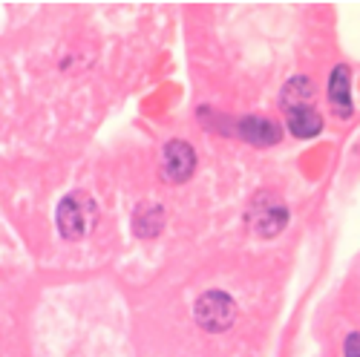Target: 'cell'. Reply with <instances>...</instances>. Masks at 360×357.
I'll list each match as a JSON object with an SVG mask.
<instances>
[{
    "label": "cell",
    "mask_w": 360,
    "mask_h": 357,
    "mask_svg": "<svg viewBox=\"0 0 360 357\" xmlns=\"http://www.w3.org/2000/svg\"><path fill=\"white\" fill-rule=\"evenodd\" d=\"M309 98H311V81L306 75H300V78H294V81H288L283 86V107H285V112L294 110V107H309L311 104Z\"/></svg>",
    "instance_id": "ba28073f"
},
{
    "label": "cell",
    "mask_w": 360,
    "mask_h": 357,
    "mask_svg": "<svg viewBox=\"0 0 360 357\" xmlns=\"http://www.w3.org/2000/svg\"><path fill=\"white\" fill-rule=\"evenodd\" d=\"M196 170V153L193 147L188 141H167L165 150H162V178L165 182H185V178H191Z\"/></svg>",
    "instance_id": "3957f363"
},
{
    "label": "cell",
    "mask_w": 360,
    "mask_h": 357,
    "mask_svg": "<svg viewBox=\"0 0 360 357\" xmlns=\"http://www.w3.org/2000/svg\"><path fill=\"white\" fill-rule=\"evenodd\" d=\"M328 104H332L335 115L349 118L352 115V75L346 64H338L335 72L328 75Z\"/></svg>",
    "instance_id": "5b68a950"
},
{
    "label": "cell",
    "mask_w": 360,
    "mask_h": 357,
    "mask_svg": "<svg viewBox=\"0 0 360 357\" xmlns=\"http://www.w3.org/2000/svg\"><path fill=\"white\" fill-rule=\"evenodd\" d=\"M193 311H196V323L205 332H214V335L228 332L236 320V303L225 291H205L196 300Z\"/></svg>",
    "instance_id": "7a4b0ae2"
},
{
    "label": "cell",
    "mask_w": 360,
    "mask_h": 357,
    "mask_svg": "<svg viewBox=\"0 0 360 357\" xmlns=\"http://www.w3.org/2000/svg\"><path fill=\"white\" fill-rule=\"evenodd\" d=\"M288 130L297 138H314L323 130V118L311 104L309 107H294V110H288Z\"/></svg>",
    "instance_id": "52a82bcc"
},
{
    "label": "cell",
    "mask_w": 360,
    "mask_h": 357,
    "mask_svg": "<svg viewBox=\"0 0 360 357\" xmlns=\"http://www.w3.org/2000/svg\"><path fill=\"white\" fill-rule=\"evenodd\" d=\"M257 202H259V214H251V216H248L251 225H254V231H259L262 236L280 233V231L285 228V222H288L285 205H268V202H271L268 196H262V199H257Z\"/></svg>",
    "instance_id": "8992f818"
},
{
    "label": "cell",
    "mask_w": 360,
    "mask_h": 357,
    "mask_svg": "<svg viewBox=\"0 0 360 357\" xmlns=\"http://www.w3.org/2000/svg\"><path fill=\"white\" fill-rule=\"evenodd\" d=\"M236 133L254 147H271L283 138V127L277 122H271V118H259V115L243 118V122L236 124Z\"/></svg>",
    "instance_id": "277c9868"
},
{
    "label": "cell",
    "mask_w": 360,
    "mask_h": 357,
    "mask_svg": "<svg viewBox=\"0 0 360 357\" xmlns=\"http://www.w3.org/2000/svg\"><path fill=\"white\" fill-rule=\"evenodd\" d=\"M343 357H360V332H352L343 343Z\"/></svg>",
    "instance_id": "9c48e42d"
},
{
    "label": "cell",
    "mask_w": 360,
    "mask_h": 357,
    "mask_svg": "<svg viewBox=\"0 0 360 357\" xmlns=\"http://www.w3.org/2000/svg\"><path fill=\"white\" fill-rule=\"evenodd\" d=\"M96 219H98V207L84 193H70L58 205V228H61L67 240H84L93 231Z\"/></svg>",
    "instance_id": "6da1fadb"
}]
</instances>
